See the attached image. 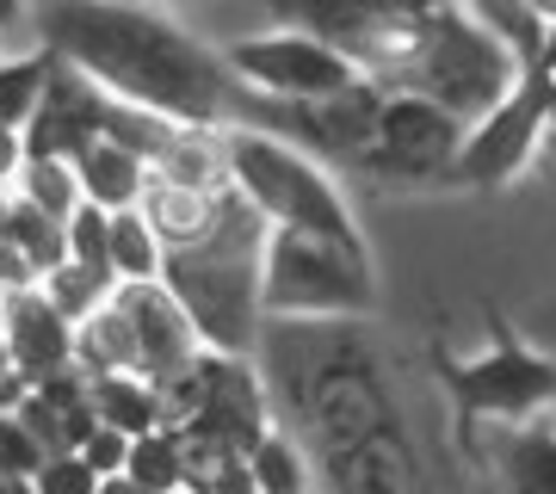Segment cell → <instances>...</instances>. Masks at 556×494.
Returning <instances> with one entry per match:
<instances>
[{"label": "cell", "mask_w": 556, "mask_h": 494, "mask_svg": "<svg viewBox=\"0 0 556 494\" xmlns=\"http://www.w3.org/2000/svg\"><path fill=\"white\" fill-rule=\"evenodd\" d=\"M0 494H38V489H31V476H20V470H0Z\"/></svg>", "instance_id": "cell-32"}, {"label": "cell", "mask_w": 556, "mask_h": 494, "mask_svg": "<svg viewBox=\"0 0 556 494\" xmlns=\"http://www.w3.org/2000/svg\"><path fill=\"white\" fill-rule=\"evenodd\" d=\"M371 316H266L260 377L273 415L303 439L328 494H427V470L383 371Z\"/></svg>", "instance_id": "cell-1"}, {"label": "cell", "mask_w": 556, "mask_h": 494, "mask_svg": "<svg viewBox=\"0 0 556 494\" xmlns=\"http://www.w3.org/2000/svg\"><path fill=\"white\" fill-rule=\"evenodd\" d=\"M43 445H38V433H31V427H25L20 420V408H7V415H0V470H20V476H31L43 464Z\"/></svg>", "instance_id": "cell-27"}, {"label": "cell", "mask_w": 556, "mask_h": 494, "mask_svg": "<svg viewBox=\"0 0 556 494\" xmlns=\"http://www.w3.org/2000/svg\"><path fill=\"white\" fill-rule=\"evenodd\" d=\"M519 7H526V20L538 25V31H544V43L556 38V0H519Z\"/></svg>", "instance_id": "cell-30"}, {"label": "cell", "mask_w": 556, "mask_h": 494, "mask_svg": "<svg viewBox=\"0 0 556 494\" xmlns=\"http://www.w3.org/2000/svg\"><path fill=\"white\" fill-rule=\"evenodd\" d=\"M0 248H13V254L25 259V273L43 278L50 266H62V259H68V223L43 217L38 204L13 198V186H7V211H0Z\"/></svg>", "instance_id": "cell-16"}, {"label": "cell", "mask_w": 556, "mask_h": 494, "mask_svg": "<svg viewBox=\"0 0 556 494\" xmlns=\"http://www.w3.org/2000/svg\"><path fill=\"white\" fill-rule=\"evenodd\" d=\"M464 7H470V13H482L495 31H507L526 56H544V31L526 20V7H519V0H464Z\"/></svg>", "instance_id": "cell-26"}, {"label": "cell", "mask_w": 556, "mask_h": 494, "mask_svg": "<svg viewBox=\"0 0 556 494\" xmlns=\"http://www.w3.org/2000/svg\"><path fill=\"white\" fill-rule=\"evenodd\" d=\"M87 383H93V415H100L105 427H118V433H130V439L167 427V420H161V390L142 371H105V377H87Z\"/></svg>", "instance_id": "cell-18"}, {"label": "cell", "mask_w": 556, "mask_h": 494, "mask_svg": "<svg viewBox=\"0 0 556 494\" xmlns=\"http://www.w3.org/2000/svg\"><path fill=\"white\" fill-rule=\"evenodd\" d=\"M7 43H13V38H7V31H0V50H7Z\"/></svg>", "instance_id": "cell-34"}, {"label": "cell", "mask_w": 556, "mask_h": 494, "mask_svg": "<svg viewBox=\"0 0 556 494\" xmlns=\"http://www.w3.org/2000/svg\"><path fill=\"white\" fill-rule=\"evenodd\" d=\"M179 494H192V489H179Z\"/></svg>", "instance_id": "cell-35"}, {"label": "cell", "mask_w": 556, "mask_h": 494, "mask_svg": "<svg viewBox=\"0 0 556 494\" xmlns=\"http://www.w3.org/2000/svg\"><path fill=\"white\" fill-rule=\"evenodd\" d=\"M217 50H223V62H229L236 87L266 93V99H321V93H340V87L365 80L346 50H334L328 38L303 31V25H285V20L236 31V38H223Z\"/></svg>", "instance_id": "cell-8"}, {"label": "cell", "mask_w": 556, "mask_h": 494, "mask_svg": "<svg viewBox=\"0 0 556 494\" xmlns=\"http://www.w3.org/2000/svg\"><path fill=\"white\" fill-rule=\"evenodd\" d=\"M80 457H87L100 476H118L124 464H130V433H118V427H105V420H100L93 433L80 439Z\"/></svg>", "instance_id": "cell-28"}, {"label": "cell", "mask_w": 556, "mask_h": 494, "mask_svg": "<svg viewBox=\"0 0 556 494\" xmlns=\"http://www.w3.org/2000/svg\"><path fill=\"white\" fill-rule=\"evenodd\" d=\"M124 476H137V482H149V489H161V494L186 489V445H179L174 427H155V433L130 439V464H124Z\"/></svg>", "instance_id": "cell-23"}, {"label": "cell", "mask_w": 556, "mask_h": 494, "mask_svg": "<svg viewBox=\"0 0 556 494\" xmlns=\"http://www.w3.org/2000/svg\"><path fill=\"white\" fill-rule=\"evenodd\" d=\"M439 390L452 395L457 427H495V420H532L556 408V353L538 346L532 334H519L514 321H489L482 353L433 358Z\"/></svg>", "instance_id": "cell-5"}, {"label": "cell", "mask_w": 556, "mask_h": 494, "mask_svg": "<svg viewBox=\"0 0 556 494\" xmlns=\"http://www.w3.org/2000/svg\"><path fill=\"white\" fill-rule=\"evenodd\" d=\"M464 130L470 124L445 112L439 99L383 93L378 130H371V149L358 155V167L383 186H445L457 149H464Z\"/></svg>", "instance_id": "cell-9"}, {"label": "cell", "mask_w": 556, "mask_h": 494, "mask_svg": "<svg viewBox=\"0 0 556 494\" xmlns=\"http://www.w3.org/2000/svg\"><path fill=\"white\" fill-rule=\"evenodd\" d=\"M50 68H56V50L38 38L25 50H0V130L25 137V124L38 118L43 93H50Z\"/></svg>", "instance_id": "cell-15"}, {"label": "cell", "mask_w": 556, "mask_h": 494, "mask_svg": "<svg viewBox=\"0 0 556 494\" xmlns=\"http://www.w3.org/2000/svg\"><path fill=\"white\" fill-rule=\"evenodd\" d=\"M266 241H273V223L229 186L217 229L192 248H167L161 284L179 296V309L192 316V328L211 353H254L260 346V328H266V291H260Z\"/></svg>", "instance_id": "cell-3"}, {"label": "cell", "mask_w": 556, "mask_h": 494, "mask_svg": "<svg viewBox=\"0 0 556 494\" xmlns=\"http://www.w3.org/2000/svg\"><path fill=\"white\" fill-rule=\"evenodd\" d=\"M38 284H43V296H50V303H56L68 321L93 316L105 296L118 291V278H112V273H100V266H80V259H62V266H50Z\"/></svg>", "instance_id": "cell-22"}, {"label": "cell", "mask_w": 556, "mask_h": 494, "mask_svg": "<svg viewBox=\"0 0 556 494\" xmlns=\"http://www.w3.org/2000/svg\"><path fill=\"white\" fill-rule=\"evenodd\" d=\"M75 365L87 377H105V371H137V334L124 321L118 296H105L93 316L75 321Z\"/></svg>", "instance_id": "cell-17"}, {"label": "cell", "mask_w": 556, "mask_h": 494, "mask_svg": "<svg viewBox=\"0 0 556 494\" xmlns=\"http://www.w3.org/2000/svg\"><path fill=\"white\" fill-rule=\"evenodd\" d=\"M248 464H254V476H260V489H266V494H316V464H309L303 439L291 433L285 420L254 439Z\"/></svg>", "instance_id": "cell-20"}, {"label": "cell", "mask_w": 556, "mask_h": 494, "mask_svg": "<svg viewBox=\"0 0 556 494\" xmlns=\"http://www.w3.org/2000/svg\"><path fill=\"white\" fill-rule=\"evenodd\" d=\"M551 415H556V408H551Z\"/></svg>", "instance_id": "cell-36"}, {"label": "cell", "mask_w": 556, "mask_h": 494, "mask_svg": "<svg viewBox=\"0 0 556 494\" xmlns=\"http://www.w3.org/2000/svg\"><path fill=\"white\" fill-rule=\"evenodd\" d=\"M266 316H371L378 309V273L365 248L303 229H273L266 241Z\"/></svg>", "instance_id": "cell-6"}, {"label": "cell", "mask_w": 556, "mask_h": 494, "mask_svg": "<svg viewBox=\"0 0 556 494\" xmlns=\"http://www.w3.org/2000/svg\"><path fill=\"white\" fill-rule=\"evenodd\" d=\"M13 198H25V204H38L43 217L68 223L87 204V192H80V174L68 155H20V167H13Z\"/></svg>", "instance_id": "cell-19"}, {"label": "cell", "mask_w": 556, "mask_h": 494, "mask_svg": "<svg viewBox=\"0 0 556 494\" xmlns=\"http://www.w3.org/2000/svg\"><path fill=\"white\" fill-rule=\"evenodd\" d=\"M80 192L93 198L100 211H124V204H142V186H149V161L118 137H93L75 155Z\"/></svg>", "instance_id": "cell-14"}, {"label": "cell", "mask_w": 556, "mask_h": 494, "mask_svg": "<svg viewBox=\"0 0 556 494\" xmlns=\"http://www.w3.org/2000/svg\"><path fill=\"white\" fill-rule=\"evenodd\" d=\"M112 296H118L124 321H130V334H137V371L149 377V383L186 371V365L204 353L192 316L179 309V296L167 291L161 278H130V284H118Z\"/></svg>", "instance_id": "cell-10"}, {"label": "cell", "mask_w": 556, "mask_h": 494, "mask_svg": "<svg viewBox=\"0 0 556 494\" xmlns=\"http://www.w3.org/2000/svg\"><path fill=\"white\" fill-rule=\"evenodd\" d=\"M223 192L229 186H179V179L149 174V186H142V217L155 223L161 248H192V241H204L217 229Z\"/></svg>", "instance_id": "cell-13"}, {"label": "cell", "mask_w": 556, "mask_h": 494, "mask_svg": "<svg viewBox=\"0 0 556 494\" xmlns=\"http://www.w3.org/2000/svg\"><path fill=\"white\" fill-rule=\"evenodd\" d=\"M31 489L38 494H100V470L80 452H50L38 470H31Z\"/></svg>", "instance_id": "cell-25"}, {"label": "cell", "mask_w": 556, "mask_h": 494, "mask_svg": "<svg viewBox=\"0 0 556 494\" xmlns=\"http://www.w3.org/2000/svg\"><path fill=\"white\" fill-rule=\"evenodd\" d=\"M495 494H556V415L464 427Z\"/></svg>", "instance_id": "cell-11"}, {"label": "cell", "mask_w": 556, "mask_h": 494, "mask_svg": "<svg viewBox=\"0 0 556 494\" xmlns=\"http://www.w3.org/2000/svg\"><path fill=\"white\" fill-rule=\"evenodd\" d=\"M0 31L7 38H25L31 31V0H0Z\"/></svg>", "instance_id": "cell-29"}, {"label": "cell", "mask_w": 556, "mask_h": 494, "mask_svg": "<svg viewBox=\"0 0 556 494\" xmlns=\"http://www.w3.org/2000/svg\"><path fill=\"white\" fill-rule=\"evenodd\" d=\"M0 340L31 383L75 365V321L43 296V284H0Z\"/></svg>", "instance_id": "cell-12"}, {"label": "cell", "mask_w": 556, "mask_h": 494, "mask_svg": "<svg viewBox=\"0 0 556 494\" xmlns=\"http://www.w3.org/2000/svg\"><path fill=\"white\" fill-rule=\"evenodd\" d=\"M100 494H161V489H149V482H137V476H100Z\"/></svg>", "instance_id": "cell-31"}, {"label": "cell", "mask_w": 556, "mask_h": 494, "mask_svg": "<svg viewBox=\"0 0 556 494\" xmlns=\"http://www.w3.org/2000/svg\"><path fill=\"white\" fill-rule=\"evenodd\" d=\"M229 186H236L273 229H303V236H328L346 248H365V223H358L346 186L334 179L328 161L309 149L273 137L260 124H229Z\"/></svg>", "instance_id": "cell-4"}, {"label": "cell", "mask_w": 556, "mask_h": 494, "mask_svg": "<svg viewBox=\"0 0 556 494\" xmlns=\"http://www.w3.org/2000/svg\"><path fill=\"white\" fill-rule=\"evenodd\" d=\"M31 38L93 75L112 99L179 124H229L236 75L211 38L155 0H31Z\"/></svg>", "instance_id": "cell-2"}, {"label": "cell", "mask_w": 556, "mask_h": 494, "mask_svg": "<svg viewBox=\"0 0 556 494\" xmlns=\"http://www.w3.org/2000/svg\"><path fill=\"white\" fill-rule=\"evenodd\" d=\"M161 266H167V248H161L155 223L142 217V204L112 211V273H118V284H130V278H161Z\"/></svg>", "instance_id": "cell-21"}, {"label": "cell", "mask_w": 556, "mask_h": 494, "mask_svg": "<svg viewBox=\"0 0 556 494\" xmlns=\"http://www.w3.org/2000/svg\"><path fill=\"white\" fill-rule=\"evenodd\" d=\"M551 118H556V75H551V62L538 56L532 68L519 75L514 93L464 130V149H457L452 179H445V186L501 192V186L526 174V167H532V155L551 142Z\"/></svg>", "instance_id": "cell-7"}, {"label": "cell", "mask_w": 556, "mask_h": 494, "mask_svg": "<svg viewBox=\"0 0 556 494\" xmlns=\"http://www.w3.org/2000/svg\"><path fill=\"white\" fill-rule=\"evenodd\" d=\"M155 7H167V13H186V7H211V0H155Z\"/></svg>", "instance_id": "cell-33"}, {"label": "cell", "mask_w": 556, "mask_h": 494, "mask_svg": "<svg viewBox=\"0 0 556 494\" xmlns=\"http://www.w3.org/2000/svg\"><path fill=\"white\" fill-rule=\"evenodd\" d=\"M68 259L112 273V211H100L93 198H87L75 217H68ZM112 278H118V273H112Z\"/></svg>", "instance_id": "cell-24"}]
</instances>
